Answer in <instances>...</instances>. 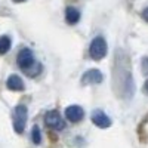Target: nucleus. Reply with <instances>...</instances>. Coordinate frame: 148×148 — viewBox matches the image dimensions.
Instances as JSON below:
<instances>
[{
	"instance_id": "nucleus-1",
	"label": "nucleus",
	"mask_w": 148,
	"mask_h": 148,
	"mask_svg": "<svg viewBox=\"0 0 148 148\" xmlns=\"http://www.w3.org/2000/svg\"><path fill=\"white\" fill-rule=\"evenodd\" d=\"M113 89L121 99H130L135 93V84L127 55L117 49L113 61Z\"/></svg>"
},
{
	"instance_id": "nucleus-10",
	"label": "nucleus",
	"mask_w": 148,
	"mask_h": 148,
	"mask_svg": "<svg viewBox=\"0 0 148 148\" xmlns=\"http://www.w3.org/2000/svg\"><path fill=\"white\" fill-rule=\"evenodd\" d=\"M65 21L68 24H71V25H74V24H77L80 21V12L76 9V8H73V6H68L65 9Z\"/></svg>"
},
{
	"instance_id": "nucleus-9",
	"label": "nucleus",
	"mask_w": 148,
	"mask_h": 148,
	"mask_svg": "<svg viewBox=\"0 0 148 148\" xmlns=\"http://www.w3.org/2000/svg\"><path fill=\"white\" fill-rule=\"evenodd\" d=\"M6 86H8V89L14 90V92H22L24 89H25V84H24L22 79L19 76H16V74H12V76L8 77Z\"/></svg>"
},
{
	"instance_id": "nucleus-12",
	"label": "nucleus",
	"mask_w": 148,
	"mask_h": 148,
	"mask_svg": "<svg viewBox=\"0 0 148 148\" xmlns=\"http://www.w3.org/2000/svg\"><path fill=\"white\" fill-rule=\"evenodd\" d=\"M42 73V65L39 62H34L30 68L25 70V74L28 77H36V76H39V74Z\"/></svg>"
},
{
	"instance_id": "nucleus-4",
	"label": "nucleus",
	"mask_w": 148,
	"mask_h": 148,
	"mask_svg": "<svg viewBox=\"0 0 148 148\" xmlns=\"http://www.w3.org/2000/svg\"><path fill=\"white\" fill-rule=\"evenodd\" d=\"M16 62H18V65H19L24 71H25L27 68H30V67L36 62L33 51H31V49H28V47L21 49L19 53H18V56H16Z\"/></svg>"
},
{
	"instance_id": "nucleus-8",
	"label": "nucleus",
	"mask_w": 148,
	"mask_h": 148,
	"mask_svg": "<svg viewBox=\"0 0 148 148\" xmlns=\"http://www.w3.org/2000/svg\"><path fill=\"white\" fill-rule=\"evenodd\" d=\"M65 117L71 123H79L84 117V111L79 105H70V107L65 108Z\"/></svg>"
},
{
	"instance_id": "nucleus-16",
	"label": "nucleus",
	"mask_w": 148,
	"mask_h": 148,
	"mask_svg": "<svg viewBox=\"0 0 148 148\" xmlns=\"http://www.w3.org/2000/svg\"><path fill=\"white\" fill-rule=\"evenodd\" d=\"M144 90H145V93H148V80H147L145 84H144Z\"/></svg>"
},
{
	"instance_id": "nucleus-13",
	"label": "nucleus",
	"mask_w": 148,
	"mask_h": 148,
	"mask_svg": "<svg viewBox=\"0 0 148 148\" xmlns=\"http://www.w3.org/2000/svg\"><path fill=\"white\" fill-rule=\"evenodd\" d=\"M31 141L36 144V145H39L42 142V133H40V129L39 126H34L33 130H31Z\"/></svg>"
},
{
	"instance_id": "nucleus-17",
	"label": "nucleus",
	"mask_w": 148,
	"mask_h": 148,
	"mask_svg": "<svg viewBox=\"0 0 148 148\" xmlns=\"http://www.w3.org/2000/svg\"><path fill=\"white\" fill-rule=\"evenodd\" d=\"M15 3H22V2H25V0H14Z\"/></svg>"
},
{
	"instance_id": "nucleus-5",
	"label": "nucleus",
	"mask_w": 148,
	"mask_h": 148,
	"mask_svg": "<svg viewBox=\"0 0 148 148\" xmlns=\"http://www.w3.org/2000/svg\"><path fill=\"white\" fill-rule=\"evenodd\" d=\"M45 123H46V126H49L51 129H55V130H62L65 127V121L58 114V111H49V113H46Z\"/></svg>"
},
{
	"instance_id": "nucleus-14",
	"label": "nucleus",
	"mask_w": 148,
	"mask_h": 148,
	"mask_svg": "<svg viewBox=\"0 0 148 148\" xmlns=\"http://www.w3.org/2000/svg\"><path fill=\"white\" fill-rule=\"evenodd\" d=\"M141 67H142V74L148 77V56H144V58H142Z\"/></svg>"
},
{
	"instance_id": "nucleus-11",
	"label": "nucleus",
	"mask_w": 148,
	"mask_h": 148,
	"mask_svg": "<svg viewBox=\"0 0 148 148\" xmlns=\"http://www.w3.org/2000/svg\"><path fill=\"white\" fill-rule=\"evenodd\" d=\"M12 46L10 37L9 36H0V55H5L9 52V49Z\"/></svg>"
},
{
	"instance_id": "nucleus-15",
	"label": "nucleus",
	"mask_w": 148,
	"mask_h": 148,
	"mask_svg": "<svg viewBox=\"0 0 148 148\" xmlns=\"http://www.w3.org/2000/svg\"><path fill=\"white\" fill-rule=\"evenodd\" d=\"M142 16H144V19H145V21H148V8L142 12Z\"/></svg>"
},
{
	"instance_id": "nucleus-7",
	"label": "nucleus",
	"mask_w": 148,
	"mask_h": 148,
	"mask_svg": "<svg viewBox=\"0 0 148 148\" xmlns=\"http://www.w3.org/2000/svg\"><path fill=\"white\" fill-rule=\"evenodd\" d=\"M92 121H93V125L98 126V127H101V129H107L111 126V119L104 113L102 110H95L93 113H92Z\"/></svg>"
},
{
	"instance_id": "nucleus-2",
	"label": "nucleus",
	"mask_w": 148,
	"mask_h": 148,
	"mask_svg": "<svg viewBox=\"0 0 148 148\" xmlns=\"http://www.w3.org/2000/svg\"><path fill=\"white\" fill-rule=\"evenodd\" d=\"M107 51H108V46H107V42H105V39L102 36H96L95 39L90 42L89 55H90L92 59H95V61L102 59L107 55Z\"/></svg>"
},
{
	"instance_id": "nucleus-3",
	"label": "nucleus",
	"mask_w": 148,
	"mask_h": 148,
	"mask_svg": "<svg viewBox=\"0 0 148 148\" xmlns=\"http://www.w3.org/2000/svg\"><path fill=\"white\" fill-rule=\"evenodd\" d=\"M27 119H28V110L25 105H16L14 110V130L16 133H22L27 125Z\"/></svg>"
},
{
	"instance_id": "nucleus-6",
	"label": "nucleus",
	"mask_w": 148,
	"mask_h": 148,
	"mask_svg": "<svg viewBox=\"0 0 148 148\" xmlns=\"http://www.w3.org/2000/svg\"><path fill=\"white\" fill-rule=\"evenodd\" d=\"M102 80H104L102 73L96 68L88 70L82 76V84H98V83H102Z\"/></svg>"
}]
</instances>
